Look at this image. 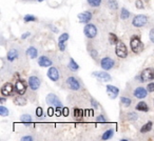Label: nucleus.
<instances>
[{"instance_id":"de8ad7c7","label":"nucleus","mask_w":154,"mask_h":141,"mask_svg":"<svg viewBox=\"0 0 154 141\" xmlns=\"http://www.w3.org/2000/svg\"><path fill=\"white\" fill-rule=\"evenodd\" d=\"M0 102H1V103H5V96H2L1 98H0Z\"/></svg>"},{"instance_id":"a878e982","label":"nucleus","mask_w":154,"mask_h":141,"mask_svg":"<svg viewBox=\"0 0 154 141\" xmlns=\"http://www.w3.org/2000/svg\"><path fill=\"white\" fill-rule=\"evenodd\" d=\"M114 135V130L113 128H110V130H107L103 135H101V139L103 140H109L113 137Z\"/></svg>"},{"instance_id":"ea45409f","label":"nucleus","mask_w":154,"mask_h":141,"mask_svg":"<svg viewBox=\"0 0 154 141\" xmlns=\"http://www.w3.org/2000/svg\"><path fill=\"white\" fill-rule=\"evenodd\" d=\"M96 121L97 122H101V123H105L107 120H106V118H105V116H103V115H99L98 117L96 118Z\"/></svg>"},{"instance_id":"c9c22d12","label":"nucleus","mask_w":154,"mask_h":141,"mask_svg":"<svg viewBox=\"0 0 154 141\" xmlns=\"http://www.w3.org/2000/svg\"><path fill=\"white\" fill-rule=\"evenodd\" d=\"M128 118L130 120H137V118H138V115H137L135 112H131V113L128 114Z\"/></svg>"},{"instance_id":"c03bdc74","label":"nucleus","mask_w":154,"mask_h":141,"mask_svg":"<svg viewBox=\"0 0 154 141\" xmlns=\"http://www.w3.org/2000/svg\"><path fill=\"white\" fill-rule=\"evenodd\" d=\"M21 140L22 141H33V140H34V138H33L32 136H29V135H28V136H23V137H22Z\"/></svg>"},{"instance_id":"4468645a","label":"nucleus","mask_w":154,"mask_h":141,"mask_svg":"<svg viewBox=\"0 0 154 141\" xmlns=\"http://www.w3.org/2000/svg\"><path fill=\"white\" fill-rule=\"evenodd\" d=\"M14 91H15V86L12 83H5V86L1 88V95L5 97H10L13 95Z\"/></svg>"},{"instance_id":"423d86ee","label":"nucleus","mask_w":154,"mask_h":141,"mask_svg":"<svg viewBox=\"0 0 154 141\" xmlns=\"http://www.w3.org/2000/svg\"><path fill=\"white\" fill-rule=\"evenodd\" d=\"M92 76H93V77H95V78H97L98 80H100V81H103V82H109V81H111V80H112V77L110 76V74L105 70L93 72Z\"/></svg>"},{"instance_id":"9b49d317","label":"nucleus","mask_w":154,"mask_h":141,"mask_svg":"<svg viewBox=\"0 0 154 141\" xmlns=\"http://www.w3.org/2000/svg\"><path fill=\"white\" fill-rule=\"evenodd\" d=\"M47 75H48V77H49V79L54 82L58 81L60 78V74H59V72H58V68H55V66H50V68L48 70Z\"/></svg>"},{"instance_id":"f704fd0d","label":"nucleus","mask_w":154,"mask_h":141,"mask_svg":"<svg viewBox=\"0 0 154 141\" xmlns=\"http://www.w3.org/2000/svg\"><path fill=\"white\" fill-rule=\"evenodd\" d=\"M135 8L137 10H143L145 9V4H143V0H136L135 1Z\"/></svg>"},{"instance_id":"a19ab883","label":"nucleus","mask_w":154,"mask_h":141,"mask_svg":"<svg viewBox=\"0 0 154 141\" xmlns=\"http://www.w3.org/2000/svg\"><path fill=\"white\" fill-rule=\"evenodd\" d=\"M147 90L149 91L150 93L154 92V81H153V82H151V83L148 84V86H147Z\"/></svg>"},{"instance_id":"c85d7f7f","label":"nucleus","mask_w":154,"mask_h":141,"mask_svg":"<svg viewBox=\"0 0 154 141\" xmlns=\"http://www.w3.org/2000/svg\"><path fill=\"white\" fill-rule=\"evenodd\" d=\"M120 103H122L125 107H129L132 104V100H131V98H129V97L124 96L120 98Z\"/></svg>"},{"instance_id":"1a4fd4ad","label":"nucleus","mask_w":154,"mask_h":141,"mask_svg":"<svg viewBox=\"0 0 154 141\" xmlns=\"http://www.w3.org/2000/svg\"><path fill=\"white\" fill-rule=\"evenodd\" d=\"M29 83H26L24 80L22 79H18L15 83V92L18 95H23L26 94V88H28Z\"/></svg>"},{"instance_id":"6e6552de","label":"nucleus","mask_w":154,"mask_h":141,"mask_svg":"<svg viewBox=\"0 0 154 141\" xmlns=\"http://www.w3.org/2000/svg\"><path fill=\"white\" fill-rule=\"evenodd\" d=\"M66 86H69V88L72 91H78L82 88V84H80L79 80L76 79L74 76H70L66 79Z\"/></svg>"},{"instance_id":"b1692460","label":"nucleus","mask_w":154,"mask_h":141,"mask_svg":"<svg viewBox=\"0 0 154 141\" xmlns=\"http://www.w3.org/2000/svg\"><path fill=\"white\" fill-rule=\"evenodd\" d=\"M26 99L23 98L22 97V95H19L18 97H16V98H14V103H15L16 105H18V106H24V105L26 104Z\"/></svg>"},{"instance_id":"4c0bfd02","label":"nucleus","mask_w":154,"mask_h":141,"mask_svg":"<svg viewBox=\"0 0 154 141\" xmlns=\"http://www.w3.org/2000/svg\"><path fill=\"white\" fill-rule=\"evenodd\" d=\"M91 105H92L93 106V109L94 110H97L99 107V104H98V102H97L96 100H95V99H91Z\"/></svg>"},{"instance_id":"37998d69","label":"nucleus","mask_w":154,"mask_h":141,"mask_svg":"<svg viewBox=\"0 0 154 141\" xmlns=\"http://www.w3.org/2000/svg\"><path fill=\"white\" fill-rule=\"evenodd\" d=\"M149 38H150V40H151V42L154 43V28H152V30L150 31V33H149Z\"/></svg>"},{"instance_id":"412c9836","label":"nucleus","mask_w":154,"mask_h":141,"mask_svg":"<svg viewBox=\"0 0 154 141\" xmlns=\"http://www.w3.org/2000/svg\"><path fill=\"white\" fill-rule=\"evenodd\" d=\"M26 55L31 58V59H36L37 56H38V50L35 46H30L26 50Z\"/></svg>"},{"instance_id":"7ed1b4c3","label":"nucleus","mask_w":154,"mask_h":141,"mask_svg":"<svg viewBox=\"0 0 154 141\" xmlns=\"http://www.w3.org/2000/svg\"><path fill=\"white\" fill-rule=\"evenodd\" d=\"M45 102H47V104L50 105V106L63 107L62 106L61 101L59 100V98H58L55 94H53V93H50V94L47 95V97H45Z\"/></svg>"},{"instance_id":"ddd939ff","label":"nucleus","mask_w":154,"mask_h":141,"mask_svg":"<svg viewBox=\"0 0 154 141\" xmlns=\"http://www.w3.org/2000/svg\"><path fill=\"white\" fill-rule=\"evenodd\" d=\"M28 83H29V86H30L31 90L37 91L39 88H40L41 81H40V79L37 77V76H31V77L29 78Z\"/></svg>"},{"instance_id":"dca6fc26","label":"nucleus","mask_w":154,"mask_h":141,"mask_svg":"<svg viewBox=\"0 0 154 141\" xmlns=\"http://www.w3.org/2000/svg\"><path fill=\"white\" fill-rule=\"evenodd\" d=\"M148 92H149V91L143 88V86H138V88H136L134 90L133 95H134V97L137 99H143L148 96Z\"/></svg>"},{"instance_id":"aec40b11","label":"nucleus","mask_w":154,"mask_h":141,"mask_svg":"<svg viewBox=\"0 0 154 141\" xmlns=\"http://www.w3.org/2000/svg\"><path fill=\"white\" fill-rule=\"evenodd\" d=\"M20 121L26 126H30L32 124V116L30 114H23L20 116Z\"/></svg>"},{"instance_id":"f3484780","label":"nucleus","mask_w":154,"mask_h":141,"mask_svg":"<svg viewBox=\"0 0 154 141\" xmlns=\"http://www.w3.org/2000/svg\"><path fill=\"white\" fill-rule=\"evenodd\" d=\"M53 64V61L48 56H40L38 58V65L41 68H50Z\"/></svg>"},{"instance_id":"4be33fe9","label":"nucleus","mask_w":154,"mask_h":141,"mask_svg":"<svg viewBox=\"0 0 154 141\" xmlns=\"http://www.w3.org/2000/svg\"><path fill=\"white\" fill-rule=\"evenodd\" d=\"M135 110L139 112H145V113H147V112H149V106H148V104L145 101H139L136 104V106H135Z\"/></svg>"},{"instance_id":"9d476101","label":"nucleus","mask_w":154,"mask_h":141,"mask_svg":"<svg viewBox=\"0 0 154 141\" xmlns=\"http://www.w3.org/2000/svg\"><path fill=\"white\" fill-rule=\"evenodd\" d=\"M114 65H115V61H114V59H112L110 57H103L100 60V66L105 70H112L114 68Z\"/></svg>"},{"instance_id":"c756f323","label":"nucleus","mask_w":154,"mask_h":141,"mask_svg":"<svg viewBox=\"0 0 154 141\" xmlns=\"http://www.w3.org/2000/svg\"><path fill=\"white\" fill-rule=\"evenodd\" d=\"M87 2L90 7L92 8H98L101 4V0H87Z\"/></svg>"},{"instance_id":"2eb2a0df","label":"nucleus","mask_w":154,"mask_h":141,"mask_svg":"<svg viewBox=\"0 0 154 141\" xmlns=\"http://www.w3.org/2000/svg\"><path fill=\"white\" fill-rule=\"evenodd\" d=\"M69 38H70V35L68 33H62L59 36V38H58V47H59L60 52L66 51V42L69 40Z\"/></svg>"},{"instance_id":"2f4dec72","label":"nucleus","mask_w":154,"mask_h":141,"mask_svg":"<svg viewBox=\"0 0 154 141\" xmlns=\"http://www.w3.org/2000/svg\"><path fill=\"white\" fill-rule=\"evenodd\" d=\"M108 5H109L110 10H113V11H115V10L118 9V3L116 0H109Z\"/></svg>"},{"instance_id":"f257e3e1","label":"nucleus","mask_w":154,"mask_h":141,"mask_svg":"<svg viewBox=\"0 0 154 141\" xmlns=\"http://www.w3.org/2000/svg\"><path fill=\"white\" fill-rule=\"evenodd\" d=\"M130 46H131L132 52H134V53H140V52H143V49H145V45L141 42L139 36H133L132 38H131Z\"/></svg>"},{"instance_id":"09e8293b","label":"nucleus","mask_w":154,"mask_h":141,"mask_svg":"<svg viewBox=\"0 0 154 141\" xmlns=\"http://www.w3.org/2000/svg\"><path fill=\"white\" fill-rule=\"evenodd\" d=\"M38 2H42V1H45V0H37Z\"/></svg>"},{"instance_id":"393cba45","label":"nucleus","mask_w":154,"mask_h":141,"mask_svg":"<svg viewBox=\"0 0 154 141\" xmlns=\"http://www.w3.org/2000/svg\"><path fill=\"white\" fill-rule=\"evenodd\" d=\"M152 126H153V123L152 121H148L147 123H145L140 128V133L141 134H145V133H148L152 130Z\"/></svg>"},{"instance_id":"20e7f679","label":"nucleus","mask_w":154,"mask_h":141,"mask_svg":"<svg viewBox=\"0 0 154 141\" xmlns=\"http://www.w3.org/2000/svg\"><path fill=\"white\" fill-rule=\"evenodd\" d=\"M97 28L95 24L93 23H87L84 28V33H85V36L89 39H93L96 37L97 35Z\"/></svg>"},{"instance_id":"79ce46f5","label":"nucleus","mask_w":154,"mask_h":141,"mask_svg":"<svg viewBox=\"0 0 154 141\" xmlns=\"http://www.w3.org/2000/svg\"><path fill=\"white\" fill-rule=\"evenodd\" d=\"M54 114H55V109H54L53 106H50L49 110H48V115L51 117V116H53Z\"/></svg>"},{"instance_id":"7c9ffc66","label":"nucleus","mask_w":154,"mask_h":141,"mask_svg":"<svg viewBox=\"0 0 154 141\" xmlns=\"http://www.w3.org/2000/svg\"><path fill=\"white\" fill-rule=\"evenodd\" d=\"M23 20H24V22H34L37 20V18H36V16H34V15L26 14V15L23 17Z\"/></svg>"},{"instance_id":"58836bf2","label":"nucleus","mask_w":154,"mask_h":141,"mask_svg":"<svg viewBox=\"0 0 154 141\" xmlns=\"http://www.w3.org/2000/svg\"><path fill=\"white\" fill-rule=\"evenodd\" d=\"M90 55H91V57H92L93 59H97V57H98V53H97L95 50H91Z\"/></svg>"},{"instance_id":"49530a36","label":"nucleus","mask_w":154,"mask_h":141,"mask_svg":"<svg viewBox=\"0 0 154 141\" xmlns=\"http://www.w3.org/2000/svg\"><path fill=\"white\" fill-rule=\"evenodd\" d=\"M30 36H31V33L30 32H26V33H24V34H22L21 39H26V38H29Z\"/></svg>"},{"instance_id":"72a5a7b5","label":"nucleus","mask_w":154,"mask_h":141,"mask_svg":"<svg viewBox=\"0 0 154 141\" xmlns=\"http://www.w3.org/2000/svg\"><path fill=\"white\" fill-rule=\"evenodd\" d=\"M74 117L75 118H82L84 117V111L80 109H74Z\"/></svg>"},{"instance_id":"f03ea898","label":"nucleus","mask_w":154,"mask_h":141,"mask_svg":"<svg viewBox=\"0 0 154 141\" xmlns=\"http://www.w3.org/2000/svg\"><path fill=\"white\" fill-rule=\"evenodd\" d=\"M137 80H139L140 82H146L149 81V80L154 79V68H148L141 72V74L137 77H135Z\"/></svg>"},{"instance_id":"0eeeda50","label":"nucleus","mask_w":154,"mask_h":141,"mask_svg":"<svg viewBox=\"0 0 154 141\" xmlns=\"http://www.w3.org/2000/svg\"><path fill=\"white\" fill-rule=\"evenodd\" d=\"M148 23V17L146 15H136L132 20V24L135 28H143Z\"/></svg>"},{"instance_id":"f8f14e48","label":"nucleus","mask_w":154,"mask_h":141,"mask_svg":"<svg viewBox=\"0 0 154 141\" xmlns=\"http://www.w3.org/2000/svg\"><path fill=\"white\" fill-rule=\"evenodd\" d=\"M93 15L91 12L89 11H85L82 12V13H79L78 15H77V18H78V20H79L80 23H89V22L91 21V19H92Z\"/></svg>"},{"instance_id":"cd10ccee","label":"nucleus","mask_w":154,"mask_h":141,"mask_svg":"<svg viewBox=\"0 0 154 141\" xmlns=\"http://www.w3.org/2000/svg\"><path fill=\"white\" fill-rule=\"evenodd\" d=\"M130 15H131L130 11H129L128 9H126V8H122V9L120 10V18H122V20H127L130 17Z\"/></svg>"},{"instance_id":"a211bd4d","label":"nucleus","mask_w":154,"mask_h":141,"mask_svg":"<svg viewBox=\"0 0 154 141\" xmlns=\"http://www.w3.org/2000/svg\"><path fill=\"white\" fill-rule=\"evenodd\" d=\"M106 90H107L108 95H109L111 99H115L118 96V94H119V88L114 86H110L109 84V86H106Z\"/></svg>"},{"instance_id":"a18cd8bd","label":"nucleus","mask_w":154,"mask_h":141,"mask_svg":"<svg viewBox=\"0 0 154 141\" xmlns=\"http://www.w3.org/2000/svg\"><path fill=\"white\" fill-rule=\"evenodd\" d=\"M69 114H70V111H69V109H66V107H62V115H63L64 117H68Z\"/></svg>"},{"instance_id":"5701e85b","label":"nucleus","mask_w":154,"mask_h":141,"mask_svg":"<svg viewBox=\"0 0 154 141\" xmlns=\"http://www.w3.org/2000/svg\"><path fill=\"white\" fill-rule=\"evenodd\" d=\"M68 68L70 70H72V72H77V70H79V65H78V63L73 58H70L68 63Z\"/></svg>"},{"instance_id":"39448f33","label":"nucleus","mask_w":154,"mask_h":141,"mask_svg":"<svg viewBox=\"0 0 154 141\" xmlns=\"http://www.w3.org/2000/svg\"><path fill=\"white\" fill-rule=\"evenodd\" d=\"M115 54L117 57L122 58V59H125V58L128 57V49H127L126 44L124 42L119 41L115 45Z\"/></svg>"},{"instance_id":"6ab92c4d","label":"nucleus","mask_w":154,"mask_h":141,"mask_svg":"<svg viewBox=\"0 0 154 141\" xmlns=\"http://www.w3.org/2000/svg\"><path fill=\"white\" fill-rule=\"evenodd\" d=\"M18 57H19V52H18L17 49H11L8 52V55H7L8 61L13 62V61H15Z\"/></svg>"},{"instance_id":"473e14b6","label":"nucleus","mask_w":154,"mask_h":141,"mask_svg":"<svg viewBox=\"0 0 154 141\" xmlns=\"http://www.w3.org/2000/svg\"><path fill=\"white\" fill-rule=\"evenodd\" d=\"M10 115V111L9 109H7L5 106L1 105L0 106V116H2V117H7V116Z\"/></svg>"},{"instance_id":"e433bc0d","label":"nucleus","mask_w":154,"mask_h":141,"mask_svg":"<svg viewBox=\"0 0 154 141\" xmlns=\"http://www.w3.org/2000/svg\"><path fill=\"white\" fill-rule=\"evenodd\" d=\"M36 116L37 117H42L43 116V110H42V107H40V106H38L36 109Z\"/></svg>"},{"instance_id":"bb28decb","label":"nucleus","mask_w":154,"mask_h":141,"mask_svg":"<svg viewBox=\"0 0 154 141\" xmlns=\"http://www.w3.org/2000/svg\"><path fill=\"white\" fill-rule=\"evenodd\" d=\"M109 42H110V44H112V45H116L118 42H119V39H118V37L116 36L114 33H110L109 34Z\"/></svg>"}]
</instances>
